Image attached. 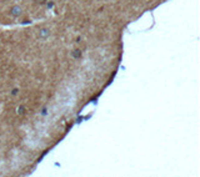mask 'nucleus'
<instances>
[{
    "instance_id": "nucleus-1",
    "label": "nucleus",
    "mask_w": 200,
    "mask_h": 177,
    "mask_svg": "<svg viewBox=\"0 0 200 177\" xmlns=\"http://www.w3.org/2000/svg\"><path fill=\"white\" fill-rule=\"evenodd\" d=\"M21 14H23V9H21L19 5H14V7L10 8V15H12V16L19 18Z\"/></svg>"
},
{
    "instance_id": "nucleus-2",
    "label": "nucleus",
    "mask_w": 200,
    "mask_h": 177,
    "mask_svg": "<svg viewBox=\"0 0 200 177\" xmlns=\"http://www.w3.org/2000/svg\"><path fill=\"white\" fill-rule=\"evenodd\" d=\"M38 36H39L40 39H48V38L50 36V30L46 29V28H41V29L39 30Z\"/></svg>"
},
{
    "instance_id": "nucleus-3",
    "label": "nucleus",
    "mask_w": 200,
    "mask_h": 177,
    "mask_svg": "<svg viewBox=\"0 0 200 177\" xmlns=\"http://www.w3.org/2000/svg\"><path fill=\"white\" fill-rule=\"evenodd\" d=\"M71 56H73L74 59H80V57H81V51H80L79 49H75V50L71 51Z\"/></svg>"
},
{
    "instance_id": "nucleus-4",
    "label": "nucleus",
    "mask_w": 200,
    "mask_h": 177,
    "mask_svg": "<svg viewBox=\"0 0 200 177\" xmlns=\"http://www.w3.org/2000/svg\"><path fill=\"white\" fill-rule=\"evenodd\" d=\"M34 2H35V4H38V5H44V4H46L48 0H34Z\"/></svg>"
}]
</instances>
